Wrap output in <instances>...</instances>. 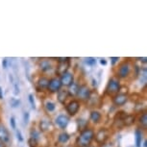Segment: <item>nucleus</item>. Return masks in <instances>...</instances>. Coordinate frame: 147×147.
I'll use <instances>...</instances> for the list:
<instances>
[{"instance_id": "f257e3e1", "label": "nucleus", "mask_w": 147, "mask_h": 147, "mask_svg": "<svg viewBox=\"0 0 147 147\" xmlns=\"http://www.w3.org/2000/svg\"><path fill=\"white\" fill-rule=\"evenodd\" d=\"M93 138L94 132L91 129L87 128L81 132V134L78 137V140H77V144L80 147H87L91 142V140H93Z\"/></svg>"}, {"instance_id": "f03ea898", "label": "nucleus", "mask_w": 147, "mask_h": 147, "mask_svg": "<svg viewBox=\"0 0 147 147\" xmlns=\"http://www.w3.org/2000/svg\"><path fill=\"white\" fill-rule=\"evenodd\" d=\"M90 94H91V91L88 86L82 85V86H79L78 87V90H77L76 95L78 96L81 100H83V101L88 100L90 97Z\"/></svg>"}, {"instance_id": "7ed1b4c3", "label": "nucleus", "mask_w": 147, "mask_h": 147, "mask_svg": "<svg viewBox=\"0 0 147 147\" xmlns=\"http://www.w3.org/2000/svg\"><path fill=\"white\" fill-rule=\"evenodd\" d=\"M107 92L110 94L113 93H117L119 90H120V83H119L118 80H116L115 78H112L108 83L107 86Z\"/></svg>"}, {"instance_id": "20e7f679", "label": "nucleus", "mask_w": 147, "mask_h": 147, "mask_svg": "<svg viewBox=\"0 0 147 147\" xmlns=\"http://www.w3.org/2000/svg\"><path fill=\"white\" fill-rule=\"evenodd\" d=\"M60 81H61L62 86H65V87H70L71 85L74 84L73 74L70 73V72H68V71L65 72V73L61 75Z\"/></svg>"}, {"instance_id": "39448f33", "label": "nucleus", "mask_w": 147, "mask_h": 147, "mask_svg": "<svg viewBox=\"0 0 147 147\" xmlns=\"http://www.w3.org/2000/svg\"><path fill=\"white\" fill-rule=\"evenodd\" d=\"M65 110H66V112H67V113H69V115H72V116L75 115L80 110L79 101H77V100L70 101L67 105H66Z\"/></svg>"}, {"instance_id": "423d86ee", "label": "nucleus", "mask_w": 147, "mask_h": 147, "mask_svg": "<svg viewBox=\"0 0 147 147\" xmlns=\"http://www.w3.org/2000/svg\"><path fill=\"white\" fill-rule=\"evenodd\" d=\"M130 71H131V66H130L129 63H127V62L122 63L118 68V72H117L118 77H120L122 79L126 78L130 74Z\"/></svg>"}, {"instance_id": "0eeeda50", "label": "nucleus", "mask_w": 147, "mask_h": 147, "mask_svg": "<svg viewBox=\"0 0 147 147\" xmlns=\"http://www.w3.org/2000/svg\"><path fill=\"white\" fill-rule=\"evenodd\" d=\"M61 88H62V84H61V81L59 78H52L49 80V84H48V90L50 92H58Z\"/></svg>"}, {"instance_id": "6e6552de", "label": "nucleus", "mask_w": 147, "mask_h": 147, "mask_svg": "<svg viewBox=\"0 0 147 147\" xmlns=\"http://www.w3.org/2000/svg\"><path fill=\"white\" fill-rule=\"evenodd\" d=\"M57 126L61 129H65L69 123V117L65 115H59L55 119Z\"/></svg>"}, {"instance_id": "1a4fd4ad", "label": "nucleus", "mask_w": 147, "mask_h": 147, "mask_svg": "<svg viewBox=\"0 0 147 147\" xmlns=\"http://www.w3.org/2000/svg\"><path fill=\"white\" fill-rule=\"evenodd\" d=\"M108 138H109V132H108V130L103 129V128L99 130L95 135V140L97 141V143H99V144L104 143L105 141L108 140Z\"/></svg>"}, {"instance_id": "9d476101", "label": "nucleus", "mask_w": 147, "mask_h": 147, "mask_svg": "<svg viewBox=\"0 0 147 147\" xmlns=\"http://www.w3.org/2000/svg\"><path fill=\"white\" fill-rule=\"evenodd\" d=\"M127 101H128V97H127L126 94H123V93L116 94L113 98V104L116 105V106H123L124 104H126Z\"/></svg>"}, {"instance_id": "9b49d317", "label": "nucleus", "mask_w": 147, "mask_h": 147, "mask_svg": "<svg viewBox=\"0 0 147 147\" xmlns=\"http://www.w3.org/2000/svg\"><path fill=\"white\" fill-rule=\"evenodd\" d=\"M10 140V134L6 129V127L0 125V142L7 143Z\"/></svg>"}, {"instance_id": "f8f14e48", "label": "nucleus", "mask_w": 147, "mask_h": 147, "mask_svg": "<svg viewBox=\"0 0 147 147\" xmlns=\"http://www.w3.org/2000/svg\"><path fill=\"white\" fill-rule=\"evenodd\" d=\"M68 60L67 61H65V62H59V66L57 68V73L62 75L65 72L67 71V68H68Z\"/></svg>"}, {"instance_id": "ddd939ff", "label": "nucleus", "mask_w": 147, "mask_h": 147, "mask_svg": "<svg viewBox=\"0 0 147 147\" xmlns=\"http://www.w3.org/2000/svg\"><path fill=\"white\" fill-rule=\"evenodd\" d=\"M67 96H68V91L66 90H60L58 91V100H59L60 103L65 104Z\"/></svg>"}, {"instance_id": "4468645a", "label": "nucleus", "mask_w": 147, "mask_h": 147, "mask_svg": "<svg viewBox=\"0 0 147 147\" xmlns=\"http://www.w3.org/2000/svg\"><path fill=\"white\" fill-rule=\"evenodd\" d=\"M40 68L42 71H48V70H50V69L52 68V65H51L50 61L46 60V59L45 60H42L40 63Z\"/></svg>"}, {"instance_id": "2eb2a0df", "label": "nucleus", "mask_w": 147, "mask_h": 147, "mask_svg": "<svg viewBox=\"0 0 147 147\" xmlns=\"http://www.w3.org/2000/svg\"><path fill=\"white\" fill-rule=\"evenodd\" d=\"M90 120L92 122H94V123H98L101 119V113L99 112H97V111H92V112L90 113Z\"/></svg>"}, {"instance_id": "dca6fc26", "label": "nucleus", "mask_w": 147, "mask_h": 147, "mask_svg": "<svg viewBox=\"0 0 147 147\" xmlns=\"http://www.w3.org/2000/svg\"><path fill=\"white\" fill-rule=\"evenodd\" d=\"M48 84H49V79L46 78V77H40L38 81V86L41 90H42V88H47Z\"/></svg>"}, {"instance_id": "f3484780", "label": "nucleus", "mask_w": 147, "mask_h": 147, "mask_svg": "<svg viewBox=\"0 0 147 147\" xmlns=\"http://www.w3.org/2000/svg\"><path fill=\"white\" fill-rule=\"evenodd\" d=\"M122 122H123V124L125 126H131L135 122V116L132 115H127L125 117L123 118Z\"/></svg>"}, {"instance_id": "a211bd4d", "label": "nucleus", "mask_w": 147, "mask_h": 147, "mask_svg": "<svg viewBox=\"0 0 147 147\" xmlns=\"http://www.w3.org/2000/svg\"><path fill=\"white\" fill-rule=\"evenodd\" d=\"M69 138H70V136H69L67 133L63 132V133H61L59 135V137H58V140H59V142L61 143H66L69 140Z\"/></svg>"}, {"instance_id": "6ab92c4d", "label": "nucleus", "mask_w": 147, "mask_h": 147, "mask_svg": "<svg viewBox=\"0 0 147 147\" xmlns=\"http://www.w3.org/2000/svg\"><path fill=\"white\" fill-rule=\"evenodd\" d=\"M141 140H142V133L140 130H136V145L137 147H140Z\"/></svg>"}, {"instance_id": "aec40b11", "label": "nucleus", "mask_w": 147, "mask_h": 147, "mask_svg": "<svg viewBox=\"0 0 147 147\" xmlns=\"http://www.w3.org/2000/svg\"><path fill=\"white\" fill-rule=\"evenodd\" d=\"M45 108L49 113H52V112H54L55 109H56V106H55V104L53 103V102L46 101L45 102Z\"/></svg>"}, {"instance_id": "412c9836", "label": "nucleus", "mask_w": 147, "mask_h": 147, "mask_svg": "<svg viewBox=\"0 0 147 147\" xmlns=\"http://www.w3.org/2000/svg\"><path fill=\"white\" fill-rule=\"evenodd\" d=\"M140 123L141 124V126L143 127L144 129L146 128V125H147V115L146 113H143L141 116L140 117Z\"/></svg>"}, {"instance_id": "4be33fe9", "label": "nucleus", "mask_w": 147, "mask_h": 147, "mask_svg": "<svg viewBox=\"0 0 147 147\" xmlns=\"http://www.w3.org/2000/svg\"><path fill=\"white\" fill-rule=\"evenodd\" d=\"M70 90H67L68 91V94L70 93L71 95H76L77 94V90H78V87L79 86L78 85H75V84H73V85H71L70 86Z\"/></svg>"}, {"instance_id": "5701e85b", "label": "nucleus", "mask_w": 147, "mask_h": 147, "mask_svg": "<svg viewBox=\"0 0 147 147\" xmlns=\"http://www.w3.org/2000/svg\"><path fill=\"white\" fill-rule=\"evenodd\" d=\"M40 129L42 130V131H46V130L49 128V123H48V121L42 120V121H40Z\"/></svg>"}, {"instance_id": "b1692460", "label": "nucleus", "mask_w": 147, "mask_h": 147, "mask_svg": "<svg viewBox=\"0 0 147 147\" xmlns=\"http://www.w3.org/2000/svg\"><path fill=\"white\" fill-rule=\"evenodd\" d=\"M85 63H87L88 65L92 66V65H95V63H96V60L94 59V58H91V57H90V58H87V59H86Z\"/></svg>"}, {"instance_id": "393cba45", "label": "nucleus", "mask_w": 147, "mask_h": 147, "mask_svg": "<svg viewBox=\"0 0 147 147\" xmlns=\"http://www.w3.org/2000/svg\"><path fill=\"white\" fill-rule=\"evenodd\" d=\"M38 137H40V134H38L36 130H32V131H31V138H33V140L38 141Z\"/></svg>"}, {"instance_id": "a878e982", "label": "nucleus", "mask_w": 147, "mask_h": 147, "mask_svg": "<svg viewBox=\"0 0 147 147\" xmlns=\"http://www.w3.org/2000/svg\"><path fill=\"white\" fill-rule=\"evenodd\" d=\"M29 102L32 106V109H36V104H35V100H34V96H33V94H29Z\"/></svg>"}, {"instance_id": "bb28decb", "label": "nucleus", "mask_w": 147, "mask_h": 147, "mask_svg": "<svg viewBox=\"0 0 147 147\" xmlns=\"http://www.w3.org/2000/svg\"><path fill=\"white\" fill-rule=\"evenodd\" d=\"M29 145H30V147H37L38 146V141L30 138V140H29Z\"/></svg>"}, {"instance_id": "cd10ccee", "label": "nucleus", "mask_w": 147, "mask_h": 147, "mask_svg": "<svg viewBox=\"0 0 147 147\" xmlns=\"http://www.w3.org/2000/svg\"><path fill=\"white\" fill-rule=\"evenodd\" d=\"M10 123H11V126H12V128L13 130L16 129V119L13 116H12V117L10 118Z\"/></svg>"}, {"instance_id": "c85d7f7f", "label": "nucleus", "mask_w": 147, "mask_h": 147, "mask_svg": "<svg viewBox=\"0 0 147 147\" xmlns=\"http://www.w3.org/2000/svg\"><path fill=\"white\" fill-rule=\"evenodd\" d=\"M16 138H18V141H20V142H22V141L24 140H23V137H22V135H21L20 130H16Z\"/></svg>"}, {"instance_id": "c756f323", "label": "nucleus", "mask_w": 147, "mask_h": 147, "mask_svg": "<svg viewBox=\"0 0 147 147\" xmlns=\"http://www.w3.org/2000/svg\"><path fill=\"white\" fill-rule=\"evenodd\" d=\"M11 104H12V106L13 108H16V107H18V105L19 104V101L18 100V99H12V101H11Z\"/></svg>"}, {"instance_id": "7c9ffc66", "label": "nucleus", "mask_w": 147, "mask_h": 147, "mask_svg": "<svg viewBox=\"0 0 147 147\" xmlns=\"http://www.w3.org/2000/svg\"><path fill=\"white\" fill-rule=\"evenodd\" d=\"M29 117H30V115H29V113H24V115H23V118H24V122L27 124L29 122Z\"/></svg>"}, {"instance_id": "2f4dec72", "label": "nucleus", "mask_w": 147, "mask_h": 147, "mask_svg": "<svg viewBox=\"0 0 147 147\" xmlns=\"http://www.w3.org/2000/svg\"><path fill=\"white\" fill-rule=\"evenodd\" d=\"M111 60H112V65H113L119 59H118V57H113V58H111Z\"/></svg>"}, {"instance_id": "473e14b6", "label": "nucleus", "mask_w": 147, "mask_h": 147, "mask_svg": "<svg viewBox=\"0 0 147 147\" xmlns=\"http://www.w3.org/2000/svg\"><path fill=\"white\" fill-rule=\"evenodd\" d=\"M2 65H3V68H7V59L3 60V62H2Z\"/></svg>"}, {"instance_id": "72a5a7b5", "label": "nucleus", "mask_w": 147, "mask_h": 147, "mask_svg": "<svg viewBox=\"0 0 147 147\" xmlns=\"http://www.w3.org/2000/svg\"><path fill=\"white\" fill-rule=\"evenodd\" d=\"M100 63H101V65H107V61H106V60H104V59H102V60H100Z\"/></svg>"}, {"instance_id": "f704fd0d", "label": "nucleus", "mask_w": 147, "mask_h": 147, "mask_svg": "<svg viewBox=\"0 0 147 147\" xmlns=\"http://www.w3.org/2000/svg\"><path fill=\"white\" fill-rule=\"evenodd\" d=\"M3 98V90H2V88L0 87V99Z\"/></svg>"}, {"instance_id": "c9c22d12", "label": "nucleus", "mask_w": 147, "mask_h": 147, "mask_svg": "<svg viewBox=\"0 0 147 147\" xmlns=\"http://www.w3.org/2000/svg\"><path fill=\"white\" fill-rule=\"evenodd\" d=\"M146 60H147V58H146V57H143L142 59H140V61H142L143 63H146Z\"/></svg>"}, {"instance_id": "e433bc0d", "label": "nucleus", "mask_w": 147, "mask_h": 147, "mask_svg": "<svg viewBox=\"0 0 147 147\" xmlns=\"http://www.w3.org/2000/svg\"><path fill=\"white\" fill-rule=\"evenodd\" d=\"M143 147H147V141H146V140H144V142H143Z\"/></svg>"}, {"instance_id": "4c0bfd02", "label": "nucleus", "mask_w": 147, "mask_h": 147, "mask_svg": "<svg viewBox=\"0 0 147 147\" xmlns=\"http://www.w3.org/2000/svg\"><path fill=\"white\" fill-rule=\"evenodd\" d=\"M0 147H4V144L2 142H0Z\"/></svg>"}]
</instances>
